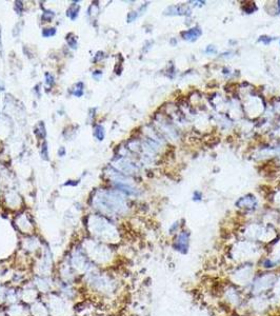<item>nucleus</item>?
<instances>
[{"instance_id":"4be33fe9","label":"nucleus","mask_w":280,"mask_h":316,"mask_svg":"<svg viewBox=\"0 0 280 316\" xmlns=\"http://www.w3.org/2000/svg\"><path fill=\"white\" fill-rule=\"evenodd\" d=\"M0 55H2V42H1V30H0Z\"/></svg>"},{"instance_id":"7ed1b4c3","label":"nucleus","mask_w":280,"mask_h":316,"mask_svg":"<svg viewBox=\"0 0 280 316\" xmlns=\"http://www.w3.org/2000/svg\"><path fill=\"white\" fill-rule=\"evenodd\" d=\"M200 36H201V30H200L199 27H193L191 30L182 33V37L186 40H190V41L196 40L197 38L200 37Z\"/></svg>"},{"instance_id":"6ab92c4d","label":"nucleus","mask_w":280,"mask_h":316,"mask_svg":"<svg viewBox=\"0 0 280 316\" xmlns=\"http://www.w3.org/2000/svg\"><path fill=\"white\" fill-rule=\"evenodd\" d=\"M58 155H59V156H61V157L65 155V149L63 148V146H61V148L58 150Z\"/></svg>"},{"instance_id":"2eb2a0df","label":"nucleus","mask_w":280,"mask_h":316,"mask_svg":"<svg viewBox=\"0 0 280 316\" xmlns=\"http://www.w3.org/2000/svg\"><path fill=\"white\" fill-rule=\"evenodd\" d=\"M137 17H138L137 12H131V13H129V15H127V22L134 21Z\"/></svg>"},{"instance_id":"9d476101","label":"nucleus","mask_w":280,"mask_h":316,"mask_svg":"<svg viewBox=\"0 0 280 316\" xmlns=\"http://www.w3.org/2000/svg\"><path fill=\"white\" fill-rule=\"evenodd\" d=\"M54 16H55V14L53 13V12L48 11V12H44V13H43L41 19H42L44 22H49V21H51L52 19H53V17H54Z\"/></svg>"},{"instance_id":"aec40b11","label":"nucleus","mask_w":280,"mask_h":316,"mask_svg":"<svg viewBox=\"0 0 280 316\" xmlns=\"http://www.w3.org/2000/svg\"><path fill=\"white\" fill-rule=\"evenodd\" d=\"M201 197H202L201 193H199V192H195L194 193V200H200V199H201Z\"/></svg>"},{"instance_id":"f3484780","label":"nucleus","mask_w":280,"mask_h":316,"mask_svg":"<svg viewBox=\"0 0 280 316\" xmlns=\"http://www.w3.org/2000/svg\"><path fill=\"white\" fill-rule=\"evenodd\" d=\"M101 75H102V73H101V71H96V72H94L93 73V77H94L95 79H99L100 77H101Z\"/></svg>"},{"instance_id":"1a4fd4ad","label":"nucleus","mask_w":280,"mask_h":316,"mask_svg":"<svg viewBox=\"0 0 280 316\" xmlns=\"http://www.w3.org/2000/svg\"><path fill=\"white\" fill-rule=\"evenodd\" d=\"M56 35V29L54 27H51V29H44L42 31V36L43 37H53V36Z\"/></svg>"},{"instance_id":"20e7f679","label":"nucleus","mask_w":280,"mask_h":316,"mask_svg":"<svg viewBox=\"0 0 280 316\" xmlns=\"http://www.w3.org/2000/svg\"><path fill=\"white\" fill-rule=\"evenodd\" d=\"M255 205V198L253 196H246V197H242L239 201H237V205H239L240 208H253Z\"/></svg>"},{"instance_id":"0eeeda50","label":"nucleus","mask_w":280,"mask_h":316,"mask_svg":"<svg viewBox=\"0 0 280 316\" xmlns=\"http://www.w3.org/2000/svg\"><path fill=\"white\" fill-rule=\"evenodd\" d=\"M66 42L70 48H72V49H77V40H76V37L73 35V34H69V35L66 36Z\"/></svg>"},{"instance_id":"6e6552de","label":"nucleus","mask_w":280,"mask_h":316,"mask_svg":"<svg viewBox=\"0 0 280 316\" xmlns=\"http://www.w3.org/2000/svg\"><path fill=\"white\" fill-rule=\"evenodd\" d=\"M83 88H84L83 83L82 82H78V83L76 84L75 89H74L73 94L75 95L76 97H81L83 95Z\"/></svg>"},{"instance_id":"dca6fc26","label":"nucleus","mask_w":280,"mask_h":316,"mask_svg":"<svg viewBox=\"0 0 280 316\" xmlns=\"http://www.w3.org/2000/svg\"><path fill=\"white\" fill-rule=\"evenodd\" d=\"M205 53L206 54H213V53H216V49L213 46H209L205 50Z\"/></svg>"},{"instance_id":"9b49d317","label":"nucleus","mask_w":280,"mask_h":316,"mask_svg":"<svg viewBox=\"0 0 280 316\" xmlns=\"http://www.w3.org/2000/svg\"><path fill=\"white\" fill-rule=\"evenodd\" d=\"M41 156H42L43 159L48 160L49 157H48V143L46 141H44L42 144V148H41Z\"/></svg>"},{"instance_id":"39448f33","label":"nucleus","mask_w":280,"mask_h":316,"mask_svg":"<svg viewBox=\"0 0 280 316\" xmlns=\"http://www.w3.org/2000/svg\"><path fill=\"white\" fill-rule=\"evenodd\" d=\"M78 13H79V6H77V4H76V6L73 4V6H71V8L66 11V15L70 17L72 20H75V19L77 18Z\"/></svg>"},{"instance_id":"4468645a","label":"nucleus","mask_w":280,"mask_h":316,"mask_svg":"<svg viewBox=\"0 0 280 316\" xmlns=\"http://www.w3.org/2000/svg\"><path fill=\"white\" fill-rule=\"evenodd\" d=\"M272 40H273V38L269 37V36H261V37L258 39L259 42H263L264 44H270V42Z\"/></svg>"},{"instance_id":"a211bd4d","label":"nucleus","mask_w":280,"mask_h":316,"mask_svg":"<svg viewBox=\"0 0 280 316\" xmlns=\"http://www.w3.org/2000/svg\"><path fill=\"white\" fill-rule=\"evenodd\" d=\"M102 57H103V53H102V52H98V53H97V56H96V58H95L94 61L97 62L99 59H102Z\"/></svg>"},{"instance_id":"f03ea898","label":"nucleus","mask_w":280,"mask_h":316,"mask_svg":"<svg viewBox=\"0 0 280 316\" xmlns=\"http://www.w3.org/2000/svg\"><path fill=\"white\" fill-rule=\"evenodd\" d=\"M188 245H189V234H186V232H182L180 235L178 236L177 240H176V248H177L178 251L186 253Z\"/></svg>"},{"instance_id":"f8f14e48","label":"nucleus","mask_w":280,"mask_h":316,"mask_svg":"<svg viewBox=\"0 0 280 316\" xmlns=\"http://www.w3.org/2000/svg\"><path fill=\"white\" fill-rule=\"evenodd\" d=\"M15 10H16L18 15H21L22 11H23V4H22L21 1H16L15 2Z\"/></svg>"},{"instance_id":"ddd939ff","label":"nucleus","mask_w":280,"mask_h":316,"mask_svg":"<svg viewBox=\"0 0 280 316\" xmlns=\"http://www.w3.org/2000/svg\"><path fill=\"white\" fill-rule=\"evenodd\" d=\"M46 84L50 85V87H52V85L55 83V79H54V77H53V75H51V74L46 73Z\"/></svg>"},{"instance_id":"f257e3e1","label":"nucleus","mask_w":280,"mask_h":316,"mask_svg":"<svg viewBox=\"0 0 280 316\" xmlns=\"http://www.w3.org/2000/svg\"><path fill=\"white\" fill-rule=\"evenodd\" d=\"M191 13L189 8H186V6H182V4H177V6H169L164 11L165 15H171V16H175V15H188V14Z\"/></svg>"},{"instance_id":"5701e85b","label":"nucleus","mask_w":280,"mask_h":316,"mask_svg":"<svg viewBox=\"0 0 280 316\" xmlns=\"http://www.w3.org/2000/svg\"><path fill=\"white\" fill-rule=\"evenodd\" d=\"M278 11L280 13V1H278Z\"/></svg>"},{"instance_id":"412c9836","label":"nucleus","mask_w":280,"mask_h":316,"mask_svg":"<svg viewBox=\"0 0 280 316\" xmlns=\"http://www.w3.org/2000/svg\"><path fill=\"white\" fill-rule=\"evenodd\" d=\"M74 180H70V181H67V182H65L64 186H76V184H78V182H73Z\"/></svg>"},{"instance_id":"423d86ee","label":"nucleus","mask_w":280,"mask_h":316,"mask_svg":"<svg viewBox=\"0 0 280 316\" xmlns=\"http://www.w3.org/2000/svg\"><path fill=\"white\" fill-rule=\"evenodd\" d=\"M94 135L96 136V138H97L98 140H103V138H104V129H103L102 125H100V124H98V125H96L94 129Z\"/></svg>"}]
</instances>
